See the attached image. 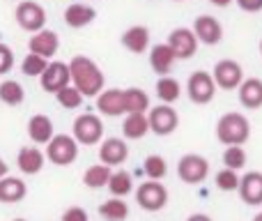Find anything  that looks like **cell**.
Returning <instances> with one entry per match:
<instances>
[{"label":"cell","mask_w":262,"mask_h":221,"mask_svg":"<svg viewBox=\"0 0 262 221\" xmlns=\"http://www.w3.org/2000/svg\"><path fill=\"white\" fill-rule=\"evenodd\" d=\"M209 175V162L203 154H184L177 162V177L184 185H203Z\"/></svg>","instance_id":"cell-6"},{"label":"cell","mask_w":262,"mask_h":221,"mask_svg":"<svg viewBox=\"0 0 262 221\" xmlns=\"http://www.w3.org/2000/svg\"><path fill=\"white\" fill-rule=\"evenodd\" d=\"M72 136L78 140V145H97L104 136V122L95 113H81L72 125Z\"/></svg>","instance_id":"cell-4"},{"label":"cell","mask_w":262,"mask_h":221,"mask_svg":"<svg viewBox=\"0 0 262 221\" xmlns=\"http://www.w3.org/2000/svg\"><path fill=\"white\" fill-rule=\"evenodd\" d=\"M58 49H60V37H58V32L49 30V28H41V30L32 32V37L28 39V51L41 55L46 60L53 58L58 53Z\"/></svg>","instance_id":"cell-14"},{"label":"cell","mask_w":262,"mask_h":221,"mask_svg":"<svg viewBox=\"0 0 262 221\" xmlns=\"http://www.w3.org/2000/svg\"><path fill=\"white\" fill-rule=\"evenodd\" d=\"M260 55H262V39H260Z\"/></svg>","instance_id":"cell-45"},{"label":"cell","mask_w":262,"mask_h":221,"mask_svg":"<svg viewBox=\"0 0 262 221\" xmlns=\"http://www.w3.org/2000/svg\"><path fill=\"white\" fill-rule=\"evenodd\" d=\"M46 159L55 166H69L78 159V140L72 134H53L46 143Z\"/></svg>","instance_id":"cell-3"},{"label":"cell","mask_w":262,"mask_h":221,"mask_svg":"<svg viewBox=\"0 0 262 221\" xmlns=\"http://www.w3.org/2000/svg\"><path fill=\"white\" fill-rule=\"evenodd\" d=\"M129 159V148L122 138H106L101 140L99 145V162L106 164V166L115 168V166H122L124 162Z\"/></svg>","instance_id":"cell-16"},{"label":"cell","mask_w":262,"mask_h":221,"mask_svg":"<svg viewBox=\"0 0 262 221\" xmlns=\"http://www.w3.org/2000/svg\"><path fill=\"white\" fill-rule=\"evenodd\" d=\"M216 138L223 145H244L251 138V122L244 113H223L216 122Z\"/></svg>","instance_id":"cell-2"},{"label":"cell","mask_w":262,"mask_h":221,"mask_svg":"<svg viewBox=\"0 0 262 221\" xmlns=\"http://www.w3.org/2000/svg\"><path fill=\"white\" fill-rule=\"evenodd\" d=\"M124 109H127V113H147L149 95L143 88H127L124 90Z\"/></svg>","instance_id":"cell-30"},{"label":"cell","mask_w":262,"mask_h":221,"mask_svg":"<svg viewBox=\"0 0 262 221\" xmlns=\"http://www.w3.org/2000/svg\"><path fill=\"white\" fill-rule=\"evenodd\" d=\"M157 97L161 99V104H175L182 97V86L177 78H172L170 74L168 76H161L157 81Z\"/></svg>","instance_id":"cell-28"},{"label":"cell","mask_w":262,"mask_h":221,"mask_svg":"<svg viewBox=\"0 0 262 221\" xmlns=\"http://www.w3.org/2000/svg\"><path fill=\"white\" fill-rule=\"evenodd\" d=\"M136 200L145 212H161L168 203V189L161 185V180H147L138 187Z\"/></svg>","instance_id":"cell-7"},{"label":"cell","mask_w":262,"mask_h":221,"mask_svg":"<svg viewBox=\"0 0 262 221\" xmlns=\"http://www.w3.org/2000/svg\"><path fill=\"white\" fill-rule=\"evenodd\" d=\"M175 60H177L175 51L168 46V42L149 49V67H152V72L159 74V76H168V74L172 72V67H175Z\"/></svg>","instance_id":"cell-18"},{"label":"cell","mask_w":262,"mask_h":221,"mask_svg":"<svg viewBox=\"0 0 262 221\" xmlns=\"http://www.w3.org/2000/svg\"><path fill=\"white\" fill-rule=\"evenodd\" d=\"M14 67V51L9 49L7 44H3L0 42V76H5V74H9Z\"/></svg>","instance_id":"cell-37"},{"label":"cell","mask_w":262,"mask_h":221,"mask_svg":"<svg viewBox=\"0 0 262 221\" xmlns=\"http://www.w3.org/2000/svg\"><path fill=\"white\" fill-rule=\"evenodd\" d=\"M249 157H246L244 145H226L223 150V166L232 168V171H242L246 166Z\"/></svg>","instance_id":"cell-32"},{"label":"cell","mask_w":262,"mask_h":221,"mask_svg":"<svg viewBox=\"0 0 262 221\" xmlns=\"http://www.w3.org/2000/svg\"><path fill=\"white\" fill-rule=\"evenodd\" d=\"M237 97H239V104L249 111H258L262 109V78H244L242 86L237 88Z\"/></svg>","instance_id":"cell-20"},{"label":"cell","mask_w":262,"mask_h":221,"mask_svg":"<svg viewBox=\"0 0 262 221\" xmlns=\"http://www.w3.org/2000/svg\"><path fill=\"white\" fill-rule=\"evenodd\" d=\"M198 44L200 42L191 28H175V30H170V35H168V46L175 51L177 60L193 58L195 51H198Z\"/></svg>","instance_id":"cell-11"},{"label":"cell","mask_w":262,"mask_h":221,"mask_svg":"<svg viewBox=\"0 0 262 221\" xmlns=\"http://www.w3.org/2000/svg\"><path fill=\"white\" fill-rule=\"evenodd\" d=\"M53 120L44 113H35V115L28 120V136L35 145H46L53 138Z\"/></svg>","instance_id":"cell-21"},{"label":"cell","mask_w":262,"mask_h":221,"mask_svg":"<svg viewBox=\"0 0 262 221\" xmlns=\"http://www.w3.org/2000/svg\"><path fill=\"white\" fill-rule=\"evenodd\" d=\"M69 74H72V86L83 97H97L106 86L104 72L88 55H74L69 60Z\"/></svg>","instance_id":"cell-1"},{"label":"cell","mask_w":262,"mask_h":221,"mask_svg":"<svg viewBox=\"0 0 262 221\" xmlns=\"http://www.w3.org/2000/svg\"><path fill=\"white\" fill-rule=\"evenodd\" d=\"M111 173H113V168L99 162V164H95V166L85 168V173H83V185L90 187V189H101V187L108 185Z\"/></svg>","instance_id":"cell-29"},{"label":"cell","mask_w":262,"mask_h":221,"mask_svg":"<svg viewBox=\"0 0 262 221\" xmlns=\"http://www.w3.org/2000/svg\"><path fill=\"white\" fill-rule=\"evenodd\" d=\"M186 221H212V217H209V214H203V212H195V214H191Z\"/></svg>","instance_id":"cell-40"},{"label":"cell","mask_w":262,"mask_h":221,"mask_svg":"<svg viewBox=\"0 0 262 221\" xmlns=\"http://www.w3.org/2000/svg\"><path fill=\"white\" fill-rule=\"evenodd\" d=\"M7 171H9V166H7V164H5V159L0 157V177H5V175H7Z\"/></svg>","instance_id":"cell-42"},{"label":"cell","mask_w":262,"mask_h":221,"mask_svg":"<svg viewBox=\"0 0 262 221\" xmlns=\"http://www.w3.org/2000/svg\"><path fill=\"white\" fill-rule=\"evenodd\" d=\"M212 78H214V83H216V88L230 92L242 86V81H244V69H242V65L237 63V60H230V58L219 60V63L214 65Z\"/></svg>","instance_id":"cell-10"},{"label":"cell","mask_w":262,"mask_h":221,"mask_svg":"<svg viewBox=\"0 0 262 221\" xmlns=\"http://www.w3.org/2000/svg\"><path fill=\"white\" fill-rule=\"evenodd\" d=\"M106 189L111 191V196H118V198H124L134 191V177L127 171H113L108 177V185Z\"/></svg>","instance_id":"cell-27"},{"label":"cell","mask_w":262,"mask_h":221,"mask_svg":"<svg viewBox=\"0 0 262 221\" xmlns=\"http://www.w3.org/2000/svg\"><path fill=\"white\" fill-rule=\"evenodd\" d=\"M120 42H122V46L131 53L140 55L145 53V51L149 49V30L147 26H131L127 30L122 32V37H120Z\"/></svg>","instance_id":"cell-23"},{"label":"cell","mask_w":262,"mask_h":221,"mask_svg":"<svg viewBox=\"0 0 262 221\" xmlns=\"http://www.w3.org/2000/svg\"><path fill=\"white\" fill-rule=\"evenodd\" d=\"M175 3H182V0H175Z\"/></svg>","instance_id":"cell-46"},{"label":"cell","mask_w":262,"mask_h":221,"mask_svg":"<svg viewBox=\"0 0 262 221\" xmlns=\"http://www.w3.org/2000/svg\"><path fill=\"white\" fill-rule=\"evenodd\" d=\"M23 99H26V90L18 81L14 78H7V81L0 83V102L7 106H21Z\"/></svg>","instance_id":"cell-31"},{"label":"cell","mask_w":262,"mask_h":221,"mask_svg":"<svg viewBox=\"0 0 262 221\" xmlns=\"http://www.w3.org/2000/svg\"><path fill=\"white\" fill-rule=\"evenodd\" d=\"M212 5H216V7H228V5H232L235 0H209Z\"/></svg>","instance_id":"cell-41"},{"label":"cell","mask_w":262,"mask_h":221,"mask_svg":"<svg viewBox=\"0 0 262 221\" xmlns=\"http://www.w3.org/2000/svg\"><path fill=\"white\" fill-rule=\"evenodd\" d=\"M28 194V187L21 177H14V175H5L0 177V203L3 205H14V203H21Z\"/></svg>","instance_id":"cell-22"},{"label":"cell","mask_w":262,"mask_h":221,"mask_svg":"<svg viewBox=\"0 0 262 221\" xmlns=\"http://www.w3.org/2000/svg\"><path fill=\"white\" fill-rule=\"evenodd\" d=\"M95 18H97V12H95V7H90V5L72 3V5H67V9H64V23H67L69 28H74V30L90 26Z\"/></svg>","instance_id":"cell-24"},{"label":"cell","mask_w":262,"mask_h":221,"mask_svg":"<svg viewBox=\"0 0 262 221\" xmlns=\"http://www.w3.org/2000/svg\"><path fill=\"white\" fill-rule=\"evenodd\" d=\"M44 162H46V154L37 145H26L16 154V166L23 175H37L44 168Z\"/></svg>","instance_id":"cell-19"},{"label":"cell","mask_w":262,"mask_h":221,"mask_svg":"<svg viewBox=\"0 0 262 221\" xmlns=\"http://www.w3.org/2000/svg\"><path fill=\"white\" fill-rule=\"evenodd\" d=\"M193 32L200 44H207V46H216L219 42L223 39V26L212 14H200V16H195Z\"/></svg>","instance_id":"cell-13"},{"label":"cell","mask_w":262,"mask_h":221,"mask_svg":"<svg viewBox=\"0 0 262 221\" xmlns=\"http://www.w3.org/2000/svg\"><path fill=\"white\" fill-rule=\"evenodd\" d=\"M62 221H90L88 212L81 208V205H72L62 212Z\"/></svg>","instance_id":"cell-38"},{"label":"cell","mask_w":262,"mask_h":221,"mask_svg":"<svg viewBox=\"0 0 262 221\" xmlns=\"http://www.w3.org/2000/svg\"><path fill=\"white\" fill-rule=\"evenodd\" d=\"M14 18H16L18 28L26 32H37L41 28H46V9L41 7L35 0H23V3L16 5V12H14Z\"/></svg>","instance_id":"cell-8"},{"label":"cell","mask_w":262,"mask_h":221,"mask_svg":"<svg viewBox=\"0 0 262 221\" xmlns=\"http://www.w3.org/2000/svg\"><path fill=\"white\" fill-rule=\"evenodd\" d=\"M69 83H72V74H69V65H64V63H49L39 76L41 90L51 92V95H55V92L62 90Z\"/></svg>","instance_id":"cell-12"},{"label":"cell","mask_w":262,"mask_h":221,"mask_svg":"<svg viewBox=\"0 0 262 221\" xmlns=\"http://www.w3.org/2000/svg\"><path fill=\"white\" fill-rule=\"evenodd\" d=\"M97 111L108 117L124 115L127 113V109H124V90H120V88H104L97 95Z\"/></svg>","instance_id":"cell-15"},{"label":"cell","mask_w":262,"mask_h":221,"mask_svg":"<svg viewBox=\"0 0 262 221\" xmlns=\"http://www.w3.org/2000/svg\"><path fill=\"white\" fill-rule=\"evenodd\" d=\"M143 168H145V175H147L149 180H163L168 173V162L161 157V154H149V157L143 162Z\"/></svg>","instance_id":"cell-33"},{"label":"cell","mask_w":262,"mask_h":221,"mask_svg":"<svg viewBox=\"0 0 262 221\" xmlns=\"http://www.w3.org/2000/svg\"><path fill=\"white\" fill-rule=\"evenodd\" d=\"M186 95L193 104L205 106L216 97V83H214L212 74L205 72V69H195L193 74H189V81H186Z\"/></svg>","instance_id":"cell-5"},{"label":"cell","mask_w":262,"mask_h":221,"mask_svg":"<svg viewBox=\"0 0 262 221\" xmlns=\"http://www.w3.org/2000/svg\"><path fill=\"white\" fill-rule=\"evenodd\" d=\"M214 182H216V187L221 191H237V187H239V171L221 168L216 173V177H214Z\"/></svg>","instance_id":"cell-36"},{"label":"cell","mask_w":262,"mask_h":221,"mask_svg":"<svg viewBox=\"0 0 262 221\" xmlns=\"http://www.w3.org/2000/svg\"><path fill=\"white\" fill-rule=\"evenodd\" d=\"M149 131V122H147V113H127L122 122V134L129 140H140L145 134Z\"/></svg>","instance_id":"cell-25"},{"label":"cell","mask_w":262,"mask_h":221,"mask_svg":"<svg viewBox=\"0 0 262 221\" xmlns=\"http://www.w3.org/2000/svg\"><path fill=\"white\" fill-rule=\"evenodd\" d=\"M239 5V9L249 14H255V12H262V0H235Z\"/></svg>","instance_id":"cell-39"},{"label":"cell","mask_w":262,"mask_h":221,"mask_svg":"<svg viewBox=\"0 0 262 221\" xmlns=\"http://www.w3.org/2000/svg\"><path fill=\"white\" fill-rule=\"evenodd\" d=\"M46 65H49L46 58H41V55H37V53H28L21 63V72L26 74V76H41Z\"/></svg>","instance_id":"cell-35"},{"label":"cell","mask_w":262,"mask_h":221,"mask_svg":"<svg viewBox=\"0 0 262 221\" xmlns=\"http://www.w3.org/2000/svg\"><path fill=\"white\" fill-rule=\"evenodd\" d=\"M253 221H262V212H258V214H255V217H253Z\"/></svg>","instance_id":"cell-43"},{"label":"cell","mask_w":262,"mask_h":221,"mask_svg":"<svg viewBox=\"0 0 262 221\" xmlns=\"http://www.w3.org/2000/svg\"><path fill=\"white\" fill-rule=\"evenodd\" d=\"M99 217L106 221H127L129 219V205L124 203V198L111 196L106 203L99 205Z\"/></svg>","instance_id":"cell-26"},{"label":"cell","mask_w":262,"mask_h":221,"mask_svg":"<svg viewBox=\"0 0 262 221\" xmlns=\"http://www.w3.org/2000/svg\"><path fill=\"white\" fill-rule=\"evenodd\" d=\"M55 99H58V104L62 106V109L76 111L78 106L83 104V99H85V97H83L81 92H78L76 88H74L72 83H69V86H64V88H62V90H58V92H55Z\"/></svg>","instance_id":"cell-34"},{"label":"cell","mask_w":262,"mask_h":221,"mask_svg":"<svg viewBox=\"0 0 262 221\" xmlns=\"http://www.w3.org/2000/svg\"><path fill=\"white\" fill-rule=\"evenodd\" d=\"M14 221H28V219H21V217H16V219H14Z\"/></svg>","instance_id":"cell-44"},{"label":"cell","mask_w":262,"mask_h":221,"mask_svg":"<svg viewBox=\"0 0 262 221\" xmlns=\"http://www.w3.org/2000/svg\"><path fill=\"white\" fill-rule=\"evenodd\" d=\"M149 131L157 136H170L180 127V115L172 109V104H159L147 111Z\"/></svg>","instance_id":"cell-9"},{"label":"cell","mask_w":262,"mask_h":221,"mask_svg":"<svg viewBox=\"0 0 262 221\" xmlns=\"http://www.w3.org/2000/svg\"><path fill=\"white\" fill-rule=\"evenodd\" d=\"M239 198L246 205H262V173L260 171H249L246 175L239 177Z\"/></svg>","instance_id":"cell-17"}]
</instances>
